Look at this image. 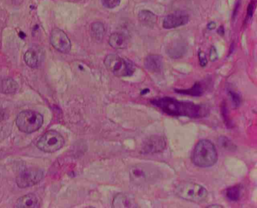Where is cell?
<instances>
[{
	"mask_svg": "<svg viewBox=\"0 0 257 208\" xmlns=\"http://www.w3.org/2000/svg\"><path fill=\"white\" fill-rule=\"evenodd\" d=\"M150 102L153 106L160 108L167 115L186 116L192 118L203 116V108L192 102L180 101L170 96L155 98Z\"/></svg>",
	"mask_w": 257,
	"mask_h": 208,
	"instance_id": "6da1fadb",
	"label": "cell"
},
{
	"mask_svg": "<svg viewBox=\"0 0 257 208\" xmlns=\"http://www.w3.org/2000/svg\"><path fill=\"white\" fill-rule=\"evenodd\" d=\"M218 160V151L214 144L209 140H202L196 144L192 154V162L202 168L214 166Z\"/></svg>",
	"mask_w": 257,
	"mask_h": 208,
	"instance_id": "7a4b0ae2",
	"label": "cell"
},
{
	"mask_svg": "<svg viewBox=\"0 0 257 208\" xmlns=\"http://www.w3.org/2000/svg\"><path fill=\"white\" fill-rule=\"evenodd\" d=\"M104 65L108 71L117 77L130 76L135 71V65L132 60L116 54H108L105 58Z\"/></svg>",
	"mask_w": 257,
	"mask_h": 208,
	"instance_id": "3957f363",
	"label": "cell"
},
{
	"mask_svg": "<svg viewBox=\"0 0 257 208\" xmlns=\"http://www.w3.org/2000/svg\"><path fill=\"white\" fill-rule=\"evenodd\" d=\"M175 192L180 198L196 203L204 202L208 196V192L204 187L192 182H180Z\"/></svg>",
	"mask_w": 257,
	"mask_h": 208,
	"instance_id": "277c9868",
	"label": "cell"
},
{
	"mask_svg": "<svg viewBox=\"0 0 257 208\" xmlns=\"http://www.w3.org/2000/svg\"><path fill=\"white\" fill-rule=\"evenodd\" d=\"M44 118L40 112L34 110H24L18 114L16 124L20 132L32 134L42 126Z\"/></svg>",
	"mask_w": 257,
	"mask_h": 208,
	"instance_id": "5b68a950",
	"label": "cell"
},
{
	"mask_svg": "<svg viewBox=\"0 0 257 208\" xmlns=\"http://www.w3.org/2000/svg\"><path fill=\"white\" fill-rule=\"evenodd\" d=\"M158 174L154 168L146 164H136L130 169V179L132 184L144 186L154 182Z\"/></svg>",
	"mask_w": 257,
	"mask_h": 208,
	"instance_id": "8992f818",
	"label": "cell"
},
{
	"mask_svg": "<svg viewBox=\"0 0 257 208\" xmlns=\"http://www.w3.org/2000/svg\"><path fill=\"white\" fill-rule=\"evenodd\" d=\"M64 138L56 130L46 132L38 140L36 146L44 152L53 153L60 150L64 145Z\"/></svg>",
	"mask_w": 257,
	"mask_h": 208,
	"instance_id": "52a82bcc",
	"label": "cell"
},
{
	"mask_svg": "<svg viewBox=\"0 0 257 208\" xmlns=\"http://www.w3.org/2000/svg\"><path fill=\"white\" fill-rule=\"evenodd\" d=\"M43 176L44 173L40 169H26L17 176L16 184L20 188H28L36 185L42 180Z\"/></svg>",
	"mask_w": 257,
	"mask_h": 208,
	"instance_id": "ba28073f",
	"label": "cell"
},
{
	"mask_svg": "<svg viewBox=\"0 0 257 208\" xmlns=\"http://www.w3.org/2000/svg\"><path fill=\"white\" fill-rule=\"evenodd\" d=\"M50 44L60 53L68 54L71 50V42L69 37L62 30L54 28L50 36Z\"/></svg>",
	"mask_w": 257,
	"mask_h": 208,
	"instance_id": "9c48e42d",
	"label": "cell"
},
{
	"mask_svg": "<svg viewBox=\"0 0 257 208\" xmlns=\"http://www.w3.org/2000/svg\"><path fill=\"white\" fill-rule=\"evenodd\" d=\"M190 20V16L184 11H178L168 14L163 20V28L164 29H174L178 26L186 24Z\"/></svg>",
	"mask_w": 257,
	"mask_h": 208,
	"instance_id": "30bf717a",
	"label": "cell"
},
{
	"mask_svg": "<svg viewBox=\"0 0 257 208\" xmlns=\"http://www.w3.org/2000/svg\"><path fill=\"white\" fill-rule=\"evenodd\" d=\"M44 50L42 48L34 46L30 48L24 54V62L30 68H38L44 62Z\"/></svg>",
	"mask_w": 257,
	"mask_h": 208,
	"instance_id": "8fae6325",
	"label": "cell"
},
{
	"mask_svg": "<svg viewBox=\"0 0 257 208\" xmlns=\"http://www.w3.org/2000/svg\"><path fill=\"white\" fill-rule=\"evenodd\" d=\"M166 140L162 136H152L146 140L142 146V152L154 154L163 151L166 147Z\"/></svg>",
	"mask_w": 257,
	"mask_h": 208,
	"instance_id": "7c38bea8",
	"label": "cell"
},
{
	"mask_svg": "<svg viewBox=\"0 0 257 208\" xmlns=\"http://www.w3.org/2000/svg\"><path fill=\"white\" fill-rule=\"evenodd\" d=\"M146 68L152 72H160L163 69V58L157 54H150L144 62Z\"/></svg>",
	"mask_w": 257,
	"mask_h": 208,
	"instance_id": "4fadbf2b",
	"label": "cell"
},
{
	"mask_svg": "<svg viewBox=\"0 0 257 208\" xmlns=\"http://www.w3.org/2000/svg\"><path fill=\"white\" fill-rule=\"evenodd\" d=\"M16 208H40V200L34 194H28L22 196L16 202Z\"/></svg>",
	"mask_w": 257,
	"mask_h": 208,
	"instance_id": "5bb4252c",
	"label": "cell"
},
{
	"mask_svg": "<svg viewBox=\"0 0 257 208\" xmlns=\"http://www.w3.org/2000/svg\"><path fill=\"white\" fill-rule=\"evenodd\" d=\"M112 208H136L134 199L130 198L128 194L118 193L114 197L112 203Z\"/></svg>",
	"mask_w": 257,
	"mask_h": 208,
	"instance_id": "9a60e30c",
	"label": "cell"
},
{
	"mask_svg": "<svg viewBox=\"0 0 257 208\" xmlns=\"http://www.w3.org/2000/svg\"><path fill=\"white\" fill-rule=\"evenodd\" d=\"M109 44L112 48L124 49L128 46L127 38L121 32H114L110 36Z\"/></svg>",
	"mask_w": 257,
	"mask_h": 208,
	"instance_id": "2e32d148",
	"label": "cell"
},
{
	"mask_svg": "<svg viewBox=\"0 0 257 208\" xmlns=\"http://www.w3.org/2000/svg\"><path fill=\"white\" fill-rule=\"evenodd\" d=\"M138 19H139V22L144 26L151 28L157 23L158 17H157L156 14L152 12L151 11L142 10L138 14Z\"/></svg>",
	"mask_w": 257,
	"mask_h": 208,
	"instance_id": "e0dca14e",
	"label": "cell"
},
{
	"mask_svg": "<svg viewBox=\"0 0 257 208\" xmlns=\"http://www.w3.org/2000/svg\"><path fill=\"white\" fill-rule=\"evenodd\" d=\"M18 89V84L12 78H4L0 82V92L4 94L16 93Z\"/></svg>",
	"mask_w": 257,
	"mask_h": 208,
	"instance_id": "ac0fdd59",
	"label": "cell"
},
{
	"mask_svg": "<svg viewBox=\"0 0 257 208\" xmlns=\"http://www.w3.org/2000/svg\"><path fill=\"white\" fill-rule=\"evenodd\" d=\"M90 32H92V37L95 41L102 42L104 37L106 30H105L104 25L102 24L100 22H95L92 24L90 26Z\"/></svg>",
	"mask_w": 257,
	"mask_h": 208,
	"instance_id": "d6986e66",
	"label": "cell"
},
{
	"mask_svg": "<svg viewBox=\"0 0 257 208\" xmlns=\"http://www.w3.org/2000/svg\"><path fill=\"white\" fill-rule=\"evenodd\" d=\"M176 93L182 94L191 95L193 96H202L204 92L203 88L200 86V83L197 82L194 84L192 88L186 89V90H175Z\"/></svg>",
	"mask_w": 257,
	"mask_h": 208,
	"instance_id": "ffe728a7",
	"label": "cell"
},
{
	"mask_svg": "<svg viewBox=\"0 0 257 208\" xmlns=\"http://www.w3.org/2000/svg\"><path fill=\"white\" fill-rule=\"evenodd\" d=\"M226 197L232 202H237L240 196V188L239 186H232L227 188Z\"/></svg>",
	"mask_w": 257,
	"mask_h": 208,
	"instance_id": "44dd1931",
	"label": "cell"
},
{
	"mask_svg": "<svg viewBox=\"0 0 257 208\" xmlns=\"http://www.w3.org/2000/svg\"><path fill=\"white\" fill-rule=\"evenodd\" d=\"M228 95H230V99H231L232 102V105L234 108H238L240 106V104H242V98H240L239 94L237 92H233V90H230L228 92Z\"/></svg>",
	"mask_w": 257,
	"mask_h": 208,
	"instance_id": "7402d4cb",
	"label": "cell"
},
{
	"mask_svg": "<svg viewBox=\"0 0 257 208\" xmlns=\"http://www.w3.org/2000/svg\"><path fill=\"white\" fill-rule=\"evenodd\" d=\"M100 2L104 6L111 10V8L118 6L121 2V0H100Z\"/></svg>",
	"mask_w": 257,
	"mask_h": 208,
	"instance_id": "603a6c76",
	"label": "cell"
},
{
	"mask_svg": "<svg viewBox=\"0 0 257 208\" xmlns=\"http://www.w3.org/2000/svg\"><path fill=\"white\" fill-rule=\"evenodd\" d=\"M198 58L200 66H202V68H204V66L208 64V59L204 52H199Z\"/></svg>",
	"mask_w": 257,
	"mask_h": 208,
	"instance_id": "cb8c5ba5",
	"label": "cell"
},
{
	"mask_svg": "<svg viewBox=\"0 0 257 208\" xmlns=\"http://www.w3.org/2000/svg\"><path fill=\"white\" fill-rule=\"evenodd\" d=\"M209 58H210V62H216L218 59V50H216V48L214 46H212V48H210Z\"/></svg>",
	"mask_w": 257,
	"mask_h": 208,
	"instance_id": "d4e9b609",
	"label": "cell"
},
{
	"mask_svg": "<svg viewBox=\"0 0 257 208\" xmlns=\"http://www.w3.org/2000/svg\"><path fill=\"white\" fill-rule=\"evenodd\" d=\"M220 140L222 141V142H221V144H222V146L225 147L226 148L230 150V148L233 147V144H231L230 140H228V138L220 139Z\"/></svg>",
	"mask_w": 257,
	"mask_h": 208,
	"instance_id": "484cf974",
	"label": "cell"
},
{
	"mask_svg": "<svg viewBox=\"0 0 257 208\" xmlns=\"http://www.w3.org/2000/svg\"><path fill=\"white\" fill-rule=\"evenodd\" d=\"M208 28L209 30H210L215 29V28H216V23L213 22H210V23L208 24Z\"/></svg>",
	"mask_w": 257,
	"mask_h": 208,
	"instance_id": "4316f807",
	"label": "cell"
},
{
	"mask_svg": "<svg viewBox=\"0 0 257 208\" xmlns=\"http://www.w3.org/2000/svg\"><path fill=\"white\" fill-rule=\"evenodd\" d=\"M208 208H224V206H220V205L214 204L210 205V206H208Z\"/></svg>",
	"mask_w": 257,
	"mask_h": 208,
	"instance_id": "83f0119b",
	"label": "cell"
},
{
	"mask_svg": "<svg viewBox=\"0 0 257 208\" xmlns=\"http://www.w3.org/2000/svg\"><path fill=\"white\" fill-rule=\"evenodd\" d=\"M146 92H141V94H145L146 93H148V92H150V90L148 89H146Z\"/></svg>",
	"mask_w": 257,
	"mask_h": 208,
	"instance_id": "f1b7e54d",
	"label": "cell"
},
{
	"mask_svg": "<svg viewBox=\"0 0 257 208\" xmlns=\"http://www.w3.org/2000/svg\"><path fill=\"white\" fill-rule=\"evenodd\" d=\"M12 1H17V0H12Z\"/></svg>",
	"mask_w": 257,
	"mask_h": 208,
	"instance_id": "f546056e",
	"label": "cell"
}]
</instances>
